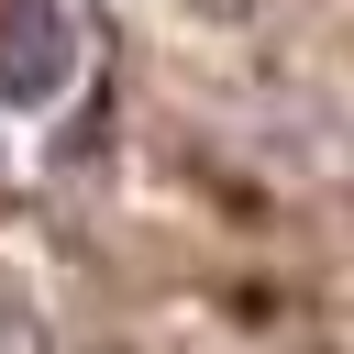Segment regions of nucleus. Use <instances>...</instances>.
<instances>
[{"instance_id":"1","label":"nucleus","mask_w":354,"mask_h":354,"mask_svg":"<svg viewBox=\"0 0 354 354\" xmlns=\"http://www.w3.org/2000/svg\"><path fill=\"white\" fill-rule=\"evenodd\" d=\"M66 88H77L66 0H0V111H55Z\"/></svg>"}]
</instances>
